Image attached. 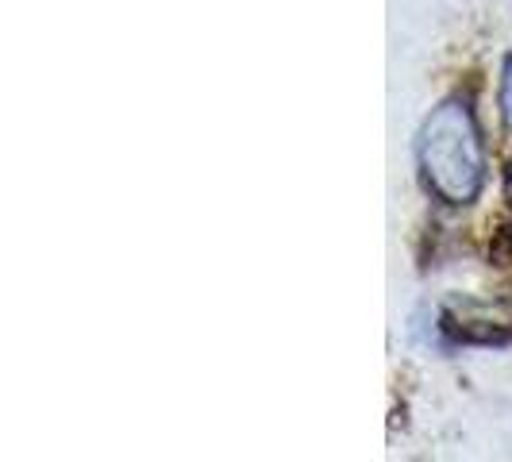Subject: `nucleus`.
I'll return each mask as SVG.
<instances>
[{
	"mask_svg": "<svg viewBox=\"0 0 512 462\" xmlns=\"http://www.w3.org/2000/svg\"><path fill=\"white\" fill-rule=\"evenodd\" d=\"M420 174L428 193L439 197L443 205H474L482 185H486V147L482 131L470 112V104L451 97L432 116L424 120L420 131Z\"/></svg>",
	"mask_w": 512,
	"mask_h": 462,
	"instance_id": "obj_1",
	"label": "nucleus"
},
{
	"mask_svg": "<svg viewBox=\"0 0 512 462\" xmlns=\"http://www.w3.org/2000/svg\"><path fill=\"white\" fill-rule=\"evenodd\" d=\"M501 120L512 131V58L505 62V70H501Z\"/></svg>",
	"mask_w": 512,
	"mask_h": 462,
	"instance_id": "obj_2",
	"label": "nucleus"
},
{
	"mask_svg": "<svg viewBox=\"0 0 512 462\" xmlns=\"http://www.w3.org/2000/svg\"><path fill=\"white\" fill-rule=\"evenodd\" d=\"M505 201H509V208H512V174H509V181H505Z\"/></svg>",
	"mask_w": 512,
	"mask_h": 462,
	"instance_id": "obj_3",
	"label": "nucleus"
}]
</instances>
